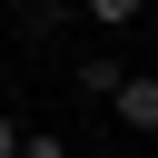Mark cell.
Wrapping results in <instances>:
<instances>
[{"label": "cell", "instance_id": "cell-1", "mask_svg": "<svg viewBox=\"0 0 158 158\" xmlns=\"http://www.w3.org/2000/svg\"><path fill=\"white\" fill-rule=\"evenodd\" d=\"M109 109H118V118H128L138 138H158V79H138V69H128V89H118Z\"/></svg>", "mask_w": 158, "mask_h": 158}, {"label": "cell", "instance_id": "cell-2", "mask_svg": "<svg viewBox=\"0 0 158 158\" xmlns=\"http://www.w3.org/2000/svg\"><path fill=\"white\" fill-rule=\"evenodd\" d=\"M118 89H128L118 59H79V99H118Z\"/></svg>", "mask_w": 158, "mask_h": 158}, {"label": "cell", "instance_id": "cell-3", "mask_svg": "<svg viewBox=\"0 0 158 158\" xmlns=\"http://www.w3.org/2000/svg\"><path fill=\"white\" fill-rule=\"evenodd\" d=\"M20 158H69V138L59 128H20Z\"/></svg>", "mask_w": 158, "mask_h": 158}, {"label": "cell", "instance_id": "cell-4", "mask_svg": "<svg viewBox=\"0 0 158 158\" xmlns=\"http://www.w3.org/2000/svg\"><path fill=\"white\" fill-rule=\"evenodd\" d=\"M138 10H148V0H89V20H99V30H128Z\"/></svg>", "mask_w": 158, "mask_h": 158}, {"label": "cell", "instance_id": "cell-5", "mask_svg": "<svg viewBox=\"0 0 158 158\" xmlns=\"http://www.w3.org/2000/svg\"><path fill=\"white\" fill-rule=\"evenodd\" d=\"M0 158H20V128H10V109H0Z\"/></svg>", "mask_w": 158, "mask_h": 158}]
</instances>
